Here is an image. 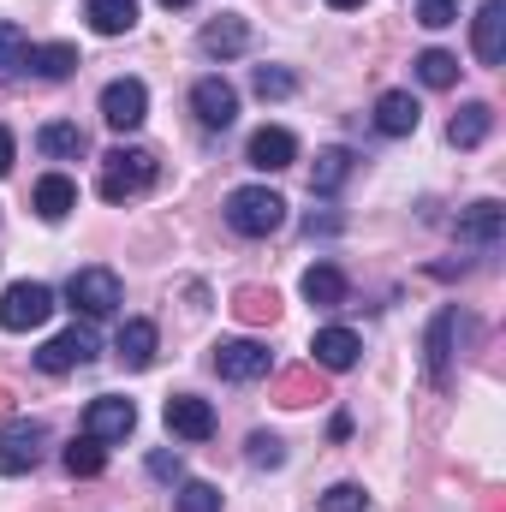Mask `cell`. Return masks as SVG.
I'll return each instance as SVG.
<instances>
[{"instance_id":"cell-2","label":"cell","mask_w":506,"mask_h":512,"mask_svg":"<svg viewBox=\"0 0 506 512\" xmlns=\"http://www.w3.org/2000/svg\"><path fill=\"white\" fill-rule=\"evenodd\" d=\"M227 227H233L239 239H268V233H280V227H286V197L268 191V185H239V191L227 197Z\"/></svg>"},{"instance_id":"cell-4","label":"cell","mask_w":506,"mask_h":512,"mask_svg":"<svg viewBox=\"0 0 506 512\" xmlns=\"http://www.w3.org/2000/svg\"><path fill=\"white\" fill-rule=\"evenodd\" d=\"M42 453H48V429H42L36 417H6V423H0V477L36 471Z\"/></svg>"},{"instance_id":"cell-40","label":"cell","mask_w":506,"mask_h":512,"mask_svg":"<svg viewBox=\"0 0 506 512\" xmlns=\"http://www.w3.org/2000/svg\"><path fill=\"white\" fill-rule=\"evenodd\" d=\"M328 6H340V12H352V6H364V0H328Z\"/></svg>"},{"instance_id":"cell-8","label":"cell","mask_w":506,"mask_h":512,"mask_svg":"<svg viewBox=\"0 0 506 512\" xmlns=\"http://www.w3.org/2000/svg\"><path fill=\"white\" fill-rule=\"evenodd\" d=\"M191 114L209 131H227L239 120V90H233L227 78H197V84H191Z\"/></svg>"},{"instance_id":"cell-35","label":"cell","mask_w":506,"mask_h":512,"mask_svg":"<svg viewBox=\"0 0 506 512\" xmlns=\"http://www.w3.org/2000/svg\"><path fill=\"white\" fill-rule=\"evenodd\" d=\"M322 512H370V501H364L358 483H334V489L322 495Z\"/></svg>"},{"instance_id":"cell-9","label":"cell","mask_w":506,"mask_h":512,"mask_svg":"<svg viewBox=\"0 0 506 512\" xmlns=\"http://www.w3.org/2000/svg\"><path fill=\"white\" fill-rule=\"evenodd\" d=\"M453 233H459V245H477V251H495L506 239V209L495 197H483V203H471V209H459V221H453Z\"/></svg>"},{"instance_id":"cell-36","label":"cell","mask_w":506,"mask_h":512,"mask_svg":"<svg viewBox=\"0 0 506 512\" xmlns=\"http://www.w3.org/2000/svg\"><path fill=\"white\" fill-rule=\"evenodd\" d=\"M245 447H251V465H256V471H274V465L286 459V453H280V441H274L268 429H256V435L245 441Z\"/></svg>"},{"instance_id":"cell-32","label":"cell","mask_w":506,"mask_h":512,"mask_svg":"<svg viewBox=\"0 0 506 512\" xmlns=\"http://www.w3.org/2000/svg\"><path fill=\"white\" fill-rule=\"evenodd\" d=\"M251 84H256V96H262V102H286V96L298 90V78H292L286 66H256Z\"/></svg>"},{"instance_id":"cell-31","label":"cell","mask_w":506,"mask_h":512,"mask_svg":"<svg viewBox=\"0 0 506 512\" xmlns=\"http://www.w3.org/2000/svg\"><path fill=\"white\" fill-rule=\"evenodd\" d=\"M24 54H30V36L18 24H0V84H12L24 72Z\"/></svg>"},{"instance_id":"cell-12","label":"cell","mask_w":506,"mask_h":512,"mask_svg":"<svg viewBox=\"0 0 506 512\" xmlns=\"http://www.w3.org/2000/svg\"><path fill=\"white\" fill-rule=\"evenodd\" d=\"M215 370H221V382H262L268 376V346H256V340H221L215 346Z\"/></svg>"},{"instance_id":"cell-34","label":"cell","mask_w":506,"mask_h":512,"mask_svg":"<svg viewBox=\"0 0 506 512\" xmlns=\"http://www.w3.org/2000/svg\"><path fill=\"white\" fill-rule=\"evenodd\" d=\"M417 24H423V30H447V24H459V0H417Z\"/></svg>"},{"instance_id":"cell-5","label":"cell","mask_w":506,"mask_h":512,"mask_svg":"<svg viewBox=\"0 0 506 512\" xmlns=\"http://www.w3.org/2000/svg\"><path fill=\"white\" fill-rule=\"evenodd\" d=\"M66 298H72V310H84L90 322H102V316L120 310V274L114 268H78L66 280Z\"/></svg>"},{"instance_id":"cell-24","label":"cell","mask_w":506,"mask_h":512,"mask_svg":"<svg viewBox=\"0 0 506 512\" xmlns=\"http://www.w3.org/2000/svg\"><path fill=\"white\" fill-rule=\"evenodd\" d=\"M84 18L96 36H126L137 24V0H84Z\"/></svg>"},{"instance_id":"cell-17","label":"cell","mask_w":506,"mask_h":512,"mask_svg":"<svg viewBox=\"0 0 506 512\" xmlns=\"http://www.w3.org/2000/svg\"><path fill=\"white\" fill-rule=\"evenodd\" d=\"M417 120H423V108H417L411 90H387V96L376 102V131L381 137H411Z\"/></svg>"},{"instance_id":"cell-16","label":"cell","mask_w":506,"mask_h":512,"mask_svg":"<svg viewBox=\"0 0 506 512\" xmlns=\"http://www.w3.org/2000/svg\"><path fill=\"white\" fill-rule=\"evenodd\" d=\"M197 48H203L209 60H233V54L251 48V24H245V18H209L203 36H197Z\"/></svg>"},{"instance_id":"cell-29","label":"cell","mask_w":506,"mask_h":512,"mask_svg":"<svg viewBox=\"0 0 506 512\" xmlns=\"http://www.w3.org/2000/svg\"><path fill=\"white\" fill-rule=\"evenodd\" d=\"M417 78H423L429 90H453V84H459V54H447V48H423V54H417Z\"/></svg>"},{"instance_id":"cell-28","label":"cell","mask_w":506,"mask_h":512,"mask_svg":"<svg viewBox=\"0 0 506 512\" xmlns=\"http://www.w3.org/2000/svg\"><path fill=\"white\" fill-rule=\"evenodd\" d=\"M233 316H239V322H251V328L274 322V316H280L274 286H239V292H233Z\"/></svg>"},{"instance_id":"cell-3","label":"cell","mask_w":506,"mask_h":512,"mask_svg":"<svg viewBox=\"0 0 506 512\" xmlns=\"http://www.w3.org/2000/svg\"><path fill=\"white\" fill-rule=\"evenodd\" d=\"M54 316V286H42V280H12L6 292H0V328L6 334H30V328H42Z\"/></svg>"},{"instance_id":"cell-7","label":"cell","mask_w":506,"mask_h":512,"mask_svg":"<svg viewBox=\"0 0 506 512\" xmlns=\"http://www.w3.org/2000/svg\"><path fill=\"white\" fill-rule=\"evenodd\" d=\"M102 120H108V131H137L149 120V90L137 78H114L102 90Z\"/></svg>"},{"instance_id":"cell-26","label":"cell","mask_w":506,"mask_h":512,"mask_svg":"<svg viewBox=\"0 0 506 512\" xmlns=\"http://www.w3.org/2000/svg\"><path fill=\"white\" fill-rule=\"evenodd\" d=\"M274 399L286 405V411H298V405H316V399H328V387L316 370H286L280 382H274Z\"/></svg>"},{"instance_id":"cell-18","label":"cell","mask_w":506,"mask_h":512,"mask_svg":"<svg viewBox=\"0 0 506 512\" xmlns=\"http://www.w3.org/2000/svg\"><path fill=\"white\" fill-rule=\"evenodd\" d=\"M310 352H316V364H322V370H352V364H358V352H364V340H358L352 328H322V334L310 340Z\"/></svg>"},{"instance_id":"cell-6","label":"cell","mask_w":506,"mask_h":512,"mask_svg":"<svg viewBox=\"0 0 506 512\" xmlns=\"http://www.w3.org/2000/svg\"><path fill=\"white\" fill-rule=\"evenodd\" d=\"M96 334L90 328H66V334H54L42 352H36V370L42 376H66V370H84V364H96Z\"/></svg>"},{"instance_id":"cell-13","label":"cell","mask_w":506,"mask_h":512,"mask_svg":"<svg viewBox=\"0 0 506 512\" xmlns=\"http://www.w3.org/2000/svg\"><path fill=\"white\" fill-rule=\"evenodd\" d=\"M471 48L483 66H501L506 60V0H483L477 18H471Z\"/></svg>"},{"instance_id":"cell-38","label":"cell","mask_w":506,"mask_h":512,"mask_svg":"<svg viewBox=\"0 0 506 512\" xmlns=\"http://www.w3.org/2000/svg\"><path fill=\"white\" fill-rule=\"evenodd\" d=\"M12 161H18V143H12V131L0 126V179L12 173Z\"/></svg>"},{"instance_id":"cell-23","label":"cell","mask_w":506,"mask_h":512,"mask_svg":"<svg viewBox=\"0 0 506 512\" xmlns=\"http://www.w3.org/2000/svg\"><path fill=\"white\" fill-rule=\"evenodd\" d=\"M155 340H161V334H155V322H126V328H120V340H114V352H120V364H126V370H149V364H155Z\"/></svg>"},{"instance_id":"cell-39","label":"cell","mask_w":506,"mask_h":512,"mask_svg":"<svg viewBox=\"0 0 506 512\" xmlns=\"http://www.w3.org/2000/svg\"><path fill=\"white\" fill-rule=\"evenodd\" d=\"M0 417H12V393L6 387H0Z\"/></svg>"},{"instance_id":"cell-20","label":"cell","mask_w":506,"mask_h":512,"mask_svg":"<svg viewBox=\"0 0 506 512\" xmlns=\"http://www.w3.org/2000/svg\"><path fill=\"white\" fill-rule=\"evenodd\" d=\"M30 203H36L42 221H66V215L78 209V185H72L66 173H48V179H36V197H30Z\"/></svg>"},{"instance_id":"cell-10","label":"cell","mask_w":506,"mask_h":512,"mask_svg":"<svg viewBox=\"0 0 506 512\" xmlns=\"http://www.w3.org/2000/svg\"><path fill=\"white\" fill-rule=\"evenodd\" d=\"M131 429H137V405H131V399H120V393L90 399V411H84V435H96V441L108 447V441H126Z\"/></svg>"},{"instance_id":"cell-25","label":"cell","mask_w":506,"mask_h":512,"mask_svg":"<svg viewBox=\"0 0 506 512\" xmlns=\"http://www.w3.org/2000/svg\"><path fill=\"white\" fill-rule=\"evenodd\" d=\"M489 131H495V108H489V102H465V108L453 114V126H447V137H453L459 149H477V143H483Z\"/></svg>"},{"instance_id":"cell-21","label":"cell","mask_w":506,"mask_h":512,"mask_svg":"<svg viewBox=\"0 0 506 512\" xmlns=\"http://www.w3.org/2000/svg\"><path fill=\"white\" fill-rule=\"evenodd\" d=\"M304 298H310L316 310H340V304H346V274H340L334 262L304 268Z\"/></svg>"},{"instance_id":"cell-11","label":"cell","mask_w":506,"mask_h":512,"mask_svg":"<svg viewBox=\"0 0 506 512\" xmlns=\"http://www.w3.org/2000/svg\"><path fill=\"white\" fill-rule=\"evenodd\" d=\"M161 417H167V429H173L179 441H209V435H215V405L197 399V393H173Z\"/></svg>"},{"instance_id":"cell-27","label":"cell","mask_w":506,"mask_h":512,"mask_svg":"<svg viewBox=\"0 0 506 512\" xmlns=\"http://www.w3.org/2000/svg\"><path fill=\"white\" fill-rule=\"evenodd\" d=\"M346 173H352V149H340V143H334V149H322V155H316L310 191H316V197H334V191L346 185Z\"/></svg>"},{"instance_id":"cell-15","label":"cell","mask_w":506,"mask_h":512,"mask_svg":"<svg viewBox=\"0 0 506 512\" xmlns=\"http://www.w3.org/2000/svg\"><path fill=\"white\" fill-rule=\"evenodd\" d=\"M245 161L262 167V173H286V167L298 161V137H292L286 126H262L251 137V149H245Z\"/></svg>"},{"instance_id":"cell-14","label":"cell","mask_w":506,"mask_h":512,"mask_svg":"<svg viewBox=\"0 0 506 512\" xmlns=\"http://www.w3.org/2000/svg\"><path fill=\"white\" fill-rule=\"evenodd\" d=\"M453 328H459V310L447 304V310L429 322V340H423V370H429L435 387H447V370H453Z\"/></svg>"},{"instance_id":"cell-30","label":"cell","mask_w":506,"mask_h":512,"mask_svg":"<svg viewBox=\"0 0 506 512\" xmlns=\"http://www.w3.org/2000/svg\"><path fill=\"white\" fill-rule=\"evenodd\" d=\"M60 459H66V471H72V477H102V465H108V447H102L96 435H78V441L60 453Z\"/></svg>"},{"instance_id":"cell-22","label":"cell","mask_w":506,"mask_h":512,"mask_svg":"<svg viewBox=\"0 0 506 512\" xmlns=\"http://www.w3.org/2000/svg\"><path fill=\"white\" fill-rule=\"evenodd\" d=\"M36 149L54 155V161H78L90 149V137H84V126H72V120H48V126L36 131Z\"/></svg>"},{"instance_id":"cell-33","label":"cell","mask_w":506,"mask_h":512,"mask_svg":"<svg viewBox=\"0 0 506 512\" xmlns=\"http://www.w3.org/2000/svg\"><path fill=\"white\" fill-rule=\"evenodd\" d=\"M173 512H221V489L215 483H179Z\"/></svg>"},{"instance_id":"cell-1","label":"cell","mask_w":506,"mask_h":512,"mask_svg":"<svg viewBox=\"0 0 506 512\" xmlns=\"http://www.w3.org/2000/svg\"><path fill=\"white\" fill-rule=\"evenodd\" d=\"M155 155L149 149H137V143H114L108 155H102V179H96V191L108 197V203H131V197H143L149 185H155Z\"/></svg>"},{"instance_id":"cell-19","label":"cell","mask_w":506,"mask_h":512,"mask_svg":"<svg viewBox=\"0 0 506 512\" xmlns=\"http://www.w3.org/2000/svg\"><path fill=\"white\" fill-rule=\"evenodd\" d=\"M24 66H30L36 78L60 84V78H72L84 60H78V48H72V42H42V48H30V54H24Z\"/></svg>"},{"instance_id":"cell-37","label":"cell","mask_w":506,"mask_h":512,"mask_svg":"<svg viewBox=\"0 0 506 512\" xmlns=\"http://www.w3.org/2000/svg\"><path fill=\"white\" fill-rule=\"evenodd\" d=\"M149 471H155V477H167V483H179V477H185L179 453H149Z\"/></svg>"},{"instance_id":"cell-41","label":"cell","mask_w":506,"mask_h":512,"mask_svg":"<svg viewBox=\"0 0 506 512\" xmlns=\"http://www.w3.org/2000/svg\"><path fill=\"white\" fill-rule=\"evenodd\" d=\"M161 6H167V12H173V6H191V0H161Z\"/></svg>"}]
</instances>
